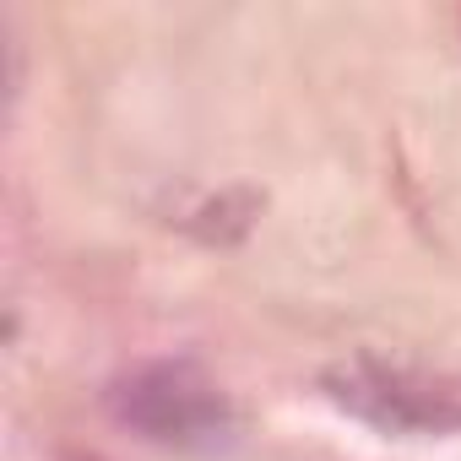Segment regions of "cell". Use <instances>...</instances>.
I'll return each instance as SVG.
<instances>
[{"mask_svg": "<svg viewBox=\"0 0 461 461\" xmlns=\"http://www.w3.org/2000/svg\"><path fill=\"white\" fill-rule=\"evenodd\" d=\"M326 396L385 434H456L461 429V375H429L385 358H348L326 369Z\"/></svg>", "mask_w": 461, "mask_h": 461, "instance_id": "obj_2", "label": "cell"}, {"mask_svg": "<svg viewBox=\"0 0 461 461\" xmlns=\"http://www.w3.org/2000/svg\"><path fill=\"white\" fill-rule=\"evenodd\" d=\"M109 412L168 450H222L234 439V402L217 391L195 364H147L114 380Z\"/></svg>", "mask_w": 461, "mask_h": 461, "instance_id": "obj_1", "label": "cell"}]
</instances>
